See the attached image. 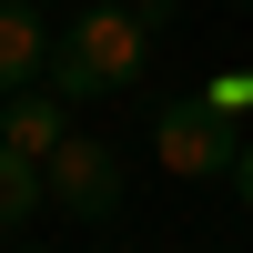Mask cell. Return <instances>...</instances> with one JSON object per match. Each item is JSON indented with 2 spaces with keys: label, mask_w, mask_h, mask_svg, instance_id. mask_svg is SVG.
<instances>
[{
  "label": "cell",
  "mask_w": 253,
  "mask_h": 253,
  "mask_svg": "<svg viewBox=\"0 0 253 253\" xmlns=\"http://www.w3.org/2000/svg\"><path fill=\"white\" fill-rule=\"evenodd\" d=\"M152 31H162V0H152V10H101V0H91L71 31H51V71H41V81H51L61 101L122 91V81L142 71V51H152Z\"/></svg>",
  "instance_id": "obj_1"
},
{
  "label": "cell",
  "mask_w": 253,
  "mask_h": 253,
  "mask_svg": "<svg viewBox=\"0 0 253 253\" xmlns=\"http://www.w3.org/2000/svg\"><path fill=\"white\" fill-rule=\"evenodd\" d=\"M233 152H243V122L223 112V101L182 91V101H162V112H152V162H162L172 182H213V172H233Z\"/></svg>",
  "instance_id": "obj_2"
},
{
  "label": "cell",
  "mask_w": 253,
  "mask_h": 253,
  "mask_svg": "<svg viewBox=\"0 0 253 253\" xmlns=\"http://www.w3.org/2000/svg\"><path fill=\"white\" fill-rule=\"evenodd\" d=\"M41 182H51V213H71V223H112L122 213V152L91 142V132L61 142V152L41 162Z\"/></svg>",
  "instance_id": "obj_3"
},
{
  "label": "cell",
  "mask_w": 253,
  "mask_h": 253,
  "mask_svg": "<svg viewBox=\"0 0 253 253\" xmlns=\"http://www.w3.org/2000/svg\"><path fill=\"white\" fill-rule=\"evenodd\" d=\"M41 71H51V31H41V10H31V0H0V101L31 91Z\"/></svg>",
  "instance_id": "obj_4"
},
{
  "label": "cell",
  "mask_w": 253,
  "mask_h": 253,
  "mask_svg": "<svg viewBox=\"0 0 253 253\" xmlns=\"http://www.w3.org/2000/svg\"><path fill=\"white\" fill-rule=\"evenodd\" d=\"M0 142H20L31 162H51L61 142H71V101L61 91H10L0 101Z\"/></svg>",
  "instance_id": "obj_5"
},
{
  "label": "cell",
  "mask_w": 253,
  "mask_h": 253,
  "mask_svg": "<svg viewBox=\"0 0 253 253\" xmlns=\"http://www.w3.org/2000/svg\"><path fill=\"white\" fill-rule=\"evenodd\" d=\"M31 213H51V182H41V162L20 142H0V233H20Z\"/></svg>",
  "instance_id": "obj_6"
},
{
  "label": "cell",
  "mask_w": 253,
  "mask_h": 253,
  "mask_svg": "<svg viewBox=\"0 0 253 253\" xmlns=\"http://www.w3.org/2000/svg\"><path fill=\"white\" fill-rule=\"evenodd\" d=\"M203 101H223V112H253V71H213V81H203Z\"/></svg>",
  "instance_id": "obj_7"
},
{
  "label": "cell",
  "mask_w": 253,
  "mask_h": 253,
  "mask_svg": "<svg viewBox=\"0 0 253 253\" xmlns=\"http://www.w3.org/2000/svg\"><path fill=\"white\" fill-rule=\"evenodd\" d=\"M223 182H233V193L253 203V132H243V152H233V172H223Z\"/></svg>",
  "instance_id": "obj_8"
},
{
  "label": "cell",
  "mask_w": 253,
  "mask_h": 253,
  "mask_svg": "<svg viewBox=\"0 0 253 253\" xmlns=\"http://www.w3.org/2000/svg\"><path fill=\"white\" fill-rule=\"evenodd\" d=\"M20 253H41V243H20Z\"/></svg>",
  "instance_id": "obj_9"
},
{
  "label": "cell",
  "mask_w": 253,
  "mask_h": 253,
  "mask_svg": "<svg viewBox=\"0 0 253 253\" xmlns=\"http://www.w3.org/2000/svg\"><path fill=\"white\" fill-rule=\"evenodd\" d=\"M243 10H253V0H243Z\"/></svg>",
  "instance_id": "obj_10"
}]
</instances>
